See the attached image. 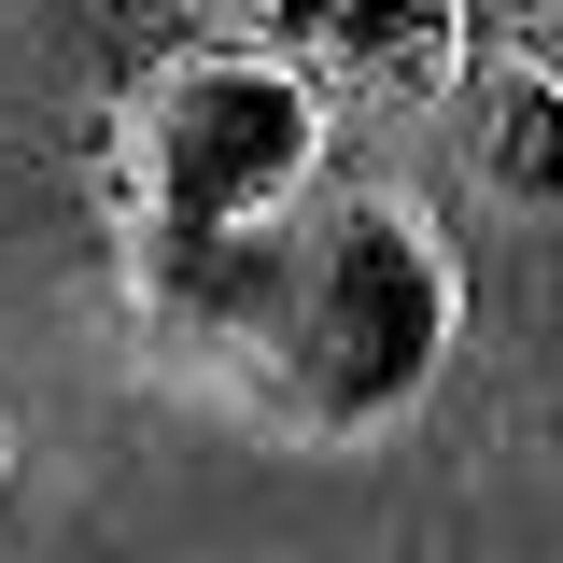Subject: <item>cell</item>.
Wrapping results in <instances>:
<instances>
[{
  "mask_svg": "<svg viewBox=\"0 0 563 563\" xmlns=\"http://www.w3.org/2000/svg\"><path fill=\"white\" fill-rule=\"evenodd\" d=\"M451 339H465L451 225L422 198H380V184H310L282 225H254L240 310H225V339L198 366L268 437L352 451V437H380V422H409L437 395Z\"/></svg>",
  "mask_w": 563,
  "mask_h": 563,
  "instance_id": "1",
  "label": "cell"
},
{
  "mask_svg": "<svg viewBox=\"0 0 563 563\" xmlns=\"http://www.w3.org/2000/svg\"><path fill=\"white\" fill-rule=\"evenodd\" d=\"M99 184H113V225L254 240L324 184V99L268 70L254 43H155V57H128L113 113H99Z\"/></svg>",
  "mask_w": 563,
  "mask_h": 563,
  "instance_id": "2",
  "label": "cell"
},
{
  "mask_svg": "<svg viewBox=\"0 0 563 563\" xmlns=\"http://www.w3.org/2000/svg\"><path fill=\"white\" fill-rule=\"evenodd\" d=\"M268 70H296L310 99H380V113H409L437 99L451 70H465V14H437V0H310V14H254L240 29Z\"/></svg>",
  "mask_w": 563,
  "mask_h": 563,
  "instance_id": "3",
  "label": "cell"
},
{
  "mask_svg": "<svg viewBox=\"0 0 563 563\" xmlns=\"http://www.w3.org/2000/svg\"><path fill=\"white\" fill-rule=\"evenodd\" d=\"M536 43H550V29H521V70L493 85V128H479V169L521 211H550V57H536Z\"/></svg>",
  "mask_w": 563,
  "mask_h": 563,
  "instance_id": "4",
  "label": "cell"
},
{
  "mask_svg": "<svg viewBox=\"0 0 563 563\" xmlns=\"http://www.w3.org/2000/svg\"><path fill=\"white\" fill-rule=\"evenodd\" d=\"M0 465H14V437H0Z\"/></svg>",
  "mask_w": 563,
  "mask_h": 563,
  "instance_id": "5",
  "label": "cell"
}]
</instances>
